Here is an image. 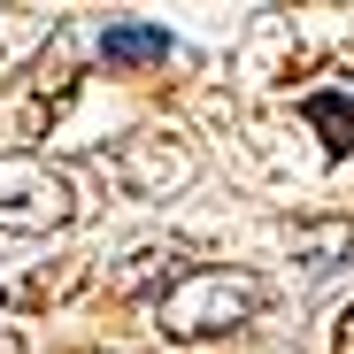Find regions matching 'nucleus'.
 Returning a JSON list of instances; mask_svg holds the SVG:
<instances>
[{"mask_svg":"<svg viewBox=\"0 0 354 354\" xmlns=\"http://www.w3.org/2000/svg\"><path fill=\"white\" fill-rule=\"evenodd\" d=\"M270 277L262 270H239V262H201L185 270L162 301H154V331L169 346H208V339H231V331H247L270 316Z\"/></svg>","mask_w":354,"mask_h":354,"instance_id":"obj_1","label":"nucleus"},{"mask_svg":"<svg viewBox=\"0 0 354 354\" xmlns=\"http://www.w3.org/2000/svg\"><path fill=\"white\" fill-rule=\"evenodd\" d=\"M77 185L62 162L46 154H0V231L8 239H46V231H70L77 223Z\"/></svg>","mask_w":354,"mask_h":354,"instance_id":"obj_2","label":"nucleus"},{"mask_svg":"<svg viewBox=\"0 0 354 354\" xmlns=\"http://www.w3.org/2000/svg\"><path fill=\"white\" fill-rule=\"evenodd\" d=\"M100 169H108V185L131 193V201H169V193L193 185L201 154H193L185 131H169V124H139L131 139H115V147L100 154Z\"/></svg>","mask_w":354,"mask_h":354,"instance_id":"obj_3","label":"nucleus"},{"mask_svg":"<svg viewBox=\"0 0 354 354\" xmlns=\"http://www.w3.org/2000/svg\"><path fill=\"white\" fill-rule=\"evenodd\" d=\"M85 277H93V262L85 254H62V262H39V270H24L0 301H8L16 316H39V308H62V301H77L85 292Z\"/></svg>","mask_w":354,"mask_h":354,"instance_id":"obj_4","label":"nucleus"},{"mask_svg":"<svg viewBox=\"0 0 354 354\" xmlns=\"http://www.w3.org/2000/svg\"><path fill=\"white\" fill-rule=\"evenodd\" d=\"M339 85H308L301 93V115H308V131L324 139V154L331 162H346L354 154V70H331Z\"/></svg>","mask_w":354,"mask_h":354,"instance_id":"obj_5","label":"nucleus"},{"mask_svg":"<svg viewBox=\"0 0 354 354\" xmlns=\"http://www.w3.org/2000/svg\"><path fill=\"white\" fill-rule=\"evenodd\" d=\"M285 254L301 262V277H331L354 262V216H316V223H292L285 231Z\"/></svg>","mask_w":354,"mask_h":354,"instance_id":"obj_6","label":"nucleus"},{"mask_svg":"<svg viewBox=\"0 0 354 354\" xmlns=\"http://www.w3.org/2000/svg\"><path fill=\"white\" fill-rule=\"evenodd\" d=\"M177 277H185V254L154 239V247H131V254H124V270L108 277V292H115V301H147V292L162 301V292H169Z\"/></svg>","mask_w":354,"mask_h":354,"instance_id":"obj_7","label":"nucleus"},{"mask_svg":"<svg viewBox=\"0 0 354 354\" xmlns=\"http://www.w3.org/2000/svg\"><path fill=\"white\" fill-rule=\"evenodd\" d=\"M100 62H115V70L169 62V31H162V24H108V31H100Z\"/></svg>","mask_w":354,"mask_h":354,"instance_id":"obj_8","label":"nucleus"},{"mask_svg":"<svg viewBox=\"0 0 354 354\" xmlns=\"http://www.w3.org/2000/svg\"><path fill=\"white\" fill-rule=\"evenodd\" d=\"M70 93H77V77H70L62 62H54V70H39V85H31V100H24V115H16V124H24V139H39V131L54 124V115L70 108Z\"/></svg>","mask_w":354,"mask_h":354,"instance_id":"obj_9","label":"nucleus"},{"mask_svg":"<svg viewBox=\"0 0 354 354\" xmlns=\"http://www.w3.org/2000/svg\"><path fill=\"white\" fill-rule=\"evenodd\" d=\"M331 354H354V308L339 316V339H331Z\"/></svg>","mask_w":354,"mask_h":354,"instance_id":"obj_10","label":"nucleus"},{"mask_svg":"<svg viewBox=\"0 0 354 354\" xmlns=\"http://www.w3.org/2000/svg\"><path fill=\"white\" fill-rule=\"evenodd\" d=\"M0 354H31V346H24V339H16L8 324H0Z\"/></svg>","mask_w":354,"mask_h":354,"instance_id":"obj_11","label":"nucleus"}]
</instances>
